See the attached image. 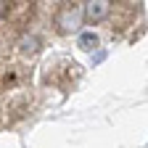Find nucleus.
<instances>
[{"label":"nucleus","mask_w":148,"mask_h":148,"mask_svg":"<svg viewBox=\"0 0 148 148\" xmlns=\"http://www.w3.org/2000/svg\"><path fill=\"white\" fill-rule=\"evenodd\" d=\"M82 8L79 5H66L64 11H61V16H58V27L64 29V32H71V29H77L79 27V18H82Z\"/></svg>","instance_id":"f257e3e1"},{"label":"nucleus","mask_w":148,"mask_h":148,"mask_svg":"<svg viewBox=\"0 0 148 148\" xmlns=\"http://www.w3.org/2000/svg\"><path fill=\"white\" fill-rule=\"evenodd\" d=\"M108 13V3H87L85 5V18L87 21H101Z\"/></svg>","instance_id":"f03ea898"},{"label":"nucleus","mask_w":148,"mask_h":148,"mask_svg":"<svg viewBox=\"0 0 148 148\" xmlns=\"http://www.w3.org/2000/svg\"><path fill=\"white\" fill-rule=\"evenodd\" d=\"M18 48H21V53H37V48H40V40H37L34 34H24L21 40H18Z\"/></svg>","instance_id":"7ed1b4c3"},{"label":"nucleus","mask_w":148,"mask_h":148,"mask_svg":"<svg viewBox=\"0 0 148 148\" xmlns=\"http://www.w3.org/2000/svg\"><path fill=\"white\" fill-rule=\"evenodd\" d=\"M95 45H98V37L92 34V32H82V34H79V48H82V50H92Z\"/></svg>","instance_id":"20e7f679"}]
</instances>
